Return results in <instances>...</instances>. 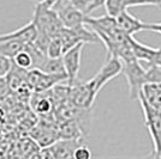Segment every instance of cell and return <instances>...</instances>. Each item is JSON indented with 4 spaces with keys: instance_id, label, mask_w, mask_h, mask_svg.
Here are the masks:
<instances>
[{
    "instance_id": "obj_30",
    "label": "cell",
    "mask_w": 161,
    "mask_h": 159,
    "mask_svg": "<svg viewBox=\"0 0 161 159\" xmlns=\"http://www.w3.org/2000/svg\"><path fill=\"white\" fill-rule=\"evenodd\" d=\"M30 1H34V3H36V4H39V3H43L45 0H30Z\"/></svg>"
},
{
    "instance_id": "obj_27",
    "label": "cell",
    "mask_w": 161,
    "mask_h": 159,
    "mask_svg": "<svg viewBox=\"0 0 161 159\" xmlns=\"http://www.w3.org/2000/svg\"><path fill=\"white\" fill-rule=\"evenodd\" d=\"M8 89H10V87L7 85L6 78H5V77H0V96H4Z\"/></svg>"
},
{
    "instance_id": "obj_2",
    "label": "cell",
    "mask_w": 161,
    "mask_h": 159,
    "mask_svg": "<svg viewBox=\"0 0 161 159\" xmlns=\"http://www.w3.org/2000/svg\"><path fill=\"white\" fill-rule=\"evenodd\" d=\"M33 20L37 27L39 33L46 35L49 38L57 36L64 28L63 22L53 7H46L41 3L34 7Z\"/></svg>"
},
{
    "instance_id": "obj_12",
    "label": "cell",
    "mask_w": 161,
    "mask_h": 159,
    "mask_svg": "<svg viewBox=\"0 0 161 159\" xmlns=\"http://www.w3.org/2000/svg\"><path fill=\"white\" fill-rule=\"evenodd\" d=\"M37 35H39L37 27H36L35 22L31 19L28 24L23 25L22 28L14 30L12 33L0 35V42L7 40H18L29 44V43H33L34 41L37 38Z\"/></svg>"
},
{
    "instance_id": "obj_23",
    "label": "cell",
    "mask_w": 161,
    "mask_h": 159,
    "mask_svg": "<svg viewBox=\"0 0 161 159\" xmlns=\"http://www.w3.org/2000/svg\"><path fill=\"white\" fill-rule=\"evenodd\" d=\"M105 7L108 14L115 17L117 14L124 10V0H105Z\"/></svg>"
},
{
    "instance_id": "obj_26",
    "label": "cell",
    "mask_w": 161,
    "mask_h": 159,
    "mask_svg": "<svg viewBox=\"0 0 161 159\" xmlns=\"http://www.w3.org/2000/svg\"><path fill=\"white\" fill-rule=\"evenodd\" d=\"M71 3H72L78 10H80L82 12H84V13L87 14L88 8H89L90 4H92V0H71Z\"/></svg>"
},
{
    "instance_id": "obj_9",
    "label": "cell",
    "mask_w": 161,
    "mask_h": 159,
    "mask_svg": "<svg viewBox=\"0 0 161 159\" xmlns=\"http://www.w3.org/2000/svg\"><path fill=\"white\" fill-rule=\"evenodd\" d=\"M84 42H80L75 47L70 48L63 54L61 59L65 66V71L67 73V83H74L78 77V72L80 68V56H82V50L84 47Z\"/></svg>"
},
{
    "instance_id": "obj_20",
    "label": "cell",
    "mask_w": 161,
    "mask_h": 159,
    "mask_svg": "<svg viewBox=\"0 0 161 159\" xmlns=\"http://www.w3.org/2000/svg\"><path fill=\"white\" fill-rule=\"evenodd\" d=\"M64 54V49H63V43L59 36H54L51 38L49 43L47 46V55L49 58H61Z\"/></svg>"
},
{
    "instance_id": "obj_25",
    "label": "cell",
    "mask_w": 161,
    "mask_h": 159,
    "mask_svg": "<svg viewBox=\"0 0 161 159\" xmlns=\"http://www.w3.org/2000/svg\"><path fill=\"white\" fill-rule=\"evenodd\" d=\"M90 157H92V152H90L89 147L84 144H80L74 153V158L76 159H89Z\"/></svg>"
},
{
    "instance_id": "obj_17",
    "label": "cell",
    "mask_w": 161,
    "mask_h": 159,
    "mask_svg": "<svg viewBox=\"0 0 161 159\" xmlns=\"http://www.w3.org/2000/svg\"><path fill=\"white\" fill-rule=\"evenodd\" d=\"M27 48V43L18 40H7L0 42V54L14 59L16 54L24 50Z\"/></svg>"
},
{
    "instance_id": "obj_15",
    "label": "cell",
    "mask_w": 161,
    "mask_h": 159,
    "mask_svg": "<svg viewBox=\"0 0 161 159\" xmlns=\"http://www.w3.org/2000/svg\"><path fill=\"white\" fill-rule=\"evenodd\" d=\"M140 95L150 105L161 114V83H147Z\"/></svg>"
},
{
    "instance_id": "obj_13",
    "label": "cell",
    "mask_w": 161,
    "mask_h": 159,
    "mask_svg": "<svg viewBox=\"0 0 161 159\" xmlns=\"http://www.w3.org/2000/svg\"><path fill=\"white\" fill-rule=\"evenodd\" d=\"M55 129L59 139H78L82 140L84 134L80 125L74 120H57Z\"/></svg>"
},
{
    "instance_id": "obj_6",
    "label": "cell",
    "mask_w": 161,
    "mask_h": 159,
    "mask_svg": "<svg viewBox=\"0 0 161 159\" xmlns=\"http://www.w3.org/2000/svg\"><path fill=\"white\" fill-rule=\"evenodd\" d=\"M120 73H123V62H121V60L119 58H117V56H107L106 62L99 69V72L90 79V83L96 89V91L100 92L101 89L105 86L109 80L115 78Z\"/></svg>"
},
{
    "instance_id": "obj_8",
    "label": "cell",
    "mask_w": 161,
    "mask_h": 159,
    "mask_svg": "<svg viewBox=\"0 0 161 159\" xmlns=\"http://www.w3.org/2000/svg\"><path fill=\"white\" fill-rule=\"evenodd\" d=\"M53 8L65 28H76L84 24V18L87 14L75 6L71 0H58Z\"/></svg>"
},
{
    "instance_id": "obj_1",
    "label": "cell",
    "mask_w": 161,
    "mask_h": 159,
    "mask_svg": "<svg viewBox=\"0 0 161 159\" xmlns=\"http://www.w3.org/2000/svg\"><path fill=\"white\" fill-rule=\"evenodd\" d=\"M120 60L123 62V73H124L129 84L130 98L138 100L144 84H147L146 69L142 67V65L140 64L141 61L135 56L134 53L121 58Z\"/></svg>"
},
{
    "instance_id": "obj_29",
    "label": "cell",
    "mask_w": 161,
    "mask_h": 159,
    "mask_svg": "<svg viewBox=\"0 0 161 159\" xmlns=\"http://www.w3.org/2000/svg\"><path fill=\"white\" fill-rule=\"evenodd\" d=\"M5 117V114H4V110L0 108V122H3V120Z\"/></svg>"
},
{
    "instance_id": "obj_7",
    "label": "cell",
    "mask_w": 161,
    "mask_h": 159,
    "mask_svg": "<svg viewBox=\"0 0 161 159\" xmlns=\"http://www.w3.org/2000/svg\"><path fill=\"white\" fill-rule=\"evenodd\" d=\"M80 144H83V141L78 139H59L57 140L52 146L43 147L41 150V158H74L75 151Z\"/></svg>"
},
{
    "instance_id": "obj_3",
    "label": "cell",
    "mask_w": 161,
    "mask_h": 159,
    "mask_svg": "<svg viewBox=\"0 0 161 159\" xmlns=\"http://www.w3.org/2000/svg\"><path fill=\"white\" fill-rule=\"evenodd\" d=\"M138 100L141 103V108L143 110L146 126L148 132L150 134V138L154 145L153 150V157L154 158H161V114L155 110L153 106L143 98V96L140 95Z\"/></svg>"
},
{
    "instance_id": "obj_24",
    "label": "cell",
    "mask_w": 161,
    "mask_h": 159,
    "mask_svg": "<svg viewBox=\"0 0 161 159\" xmlns=\"http://www.w3.org/2000/svg\"><path fill=\"white\" fill-rule=\"evenodd\" d=\"M12 64H14L12 59L0 54V77H6L12 67Z\"/></svg>"
},
{
    "instance_id": "obj_16",
    "label": "cell",
    "mask_w": 161,
    "mask_h": 159,
    "mask_svg": "<svg viewBox=\"0 0 161 159\" xmlns=\"http://www.w3.org/2000/svg\"><path fill=\"white\" fill-rule=\"evenodd\" d=\"M27 74L28 69H24L22 67L17 66L16 64H12V67H11L10 72L7 73V75L5 77L8 87L11 90L17 91L22 86L27 85Z\"/></svg>"
},
{
    "instance_id": "obj_22",
    "label": "cell",
    "mask_w": 161,
    "mask_h": 159,
    "mask_svg": "<svg viewBox=\"0 0 161 159\" xmlns=\"http://www.w3.org/2000/svg\"><path fill=\"white\" fill-rule=\"evenodd\" d=\"M135 6H155L161 8V0H124V7Z\"/></svg>"
},
{
    "instance_id": "obj_14",
    "label": "cell",
    "mask_w": 161,
    "mask_h": 159,
    "mask_svg": "<svg viewBox=\"0 0 161 159\" xmlns=\"http://www.w3.org/2000/svg\"><path fill=\"white\" fill-rule=\"evenodd\" d=\"M131 48H132V52L137 59L140 61H144L149 65L156 62L159 53H160V49H155V48L146 46L143 43H140L138 41L135 40L134 37H131Z\"/></svg>"
},
{
    "instance_id": "obj_19",
    "label": "cell",
    "mask_w": 161,
    "mask_h": 159,
    "mask_svg": "<svg viewBox=\"0 0 161 159\" xmlns=\"http://www.w3.org/2000/svg\"><path fill=\"white\" fill-rule=\"evenodd\" d=\"M12 61H14V64H16L17 66L22 67L24 69H30L34 66L33 56H31V54H30V52L28 50L27 48L24 50L19 52L18 54H16V56L12 59Z\"/></svg>"
},
{
    "instance_id": "obj_11",
    "label": "cell",
    "mask_w": 161,
    "mask_h": 159,
    "mask_svg": "<svg viewBox=\"0 0 161 159\" xmlns=\"http://www.w3.org/2000/svg\"><path fill=\"white\" fill-rule=\"evenodd\" d=\"M115 20H117V25L121 31H124L128 35H131V36L141 30H146V28H147V23H143L142 20L137 19L132 14L129 13L128 8L121 10L120 12L115 16Z\"/></svg>"
},
{
    "instance_id": "obj_18",
    "label": "cell",
    "mask_w": 161,
    "mask_h": 159,
    "mask_svg": "<svg viewBox=\"0 0 161 159\" xmlns=\"http://www.w3.org/2000/svg\"><path fill=\"white\" fill-rule=\"evenodd\" d=\"M39 69L47 73H53V74H67L61 58H49V56H47L43 60V62L41 64Z\"/></svg>"
},
{
    "instance_id": "obj_28",
    "label": "cell",
    "mask_w": 161,
    "mask_h": 159,
    "mask_svg": "<svg viewBox=\"0 0 161 159\" xmlns=\"http://www.w3.org/2000/svg\"><path fill=\"white\" fill-rule=\"evenodd\" d=\"M146 30H152L154 33H161V22L160 23H152V24H147Z\"/></svg>"
},
{
    "instance_id": "obj_5",
    "label": "cell",
    "mask_w": 161,
    "mask_h": 159,
    "mask_svg": "<svg viewBox=\"0 0 161 159\" xmlns=\"http://www.w3.org/2000/svg\"><path fill=\"white\" fill-rule=\"evenodd\" d=\"M70 84V97L69 100L76 105L82 108H92L95 102V98L97 96L96 89L93 86L90 80L88 81H80L76 79L74 83Z\"/></svg>"
},
{
    "instance_id": "obj_21",
    "label": "cell",
    "mask_w": 161,
    "mask_h": 159,
    "mask_svg": "<svg viewBox=\"0 0 161 159\" xmlns=\"http://www.w3.org/2000/svg\"><path fill=\"white\" fill-rule=\"evenodd\" d=\"M147 83H161V65L152 64L146 69Z\"/></svg>"
},
{
    "instance_id": "obj_4",
    "label": "cell",
    "mask_w": 161,
    "mask_h": 159,
    "mask_svg": "<svg viewBox=\"0 0 161 159\" xmlns=\"http://www.w3.org/2000/svg\"><path fill=\"white\" fill-rule=\"evenodd\" d=\"M67 74H53L41 71L39 68L28 69L27 85L35 92H43L51 90L59 83L67 81Z\"/></svg>"
},
{
    "instance_id": "obj_10",
    "label": "cell",
    "mask_w": 161,
    "mask_h": 159,
    "mask_svg": "<svg viewBox=\"0 0 161 159\" xmlns=\"http://www.w3.org/2000/svg\"><path fill=\"white\" fill-rule=\"evenodd\" d=\"M30 136L35 140L36 145L41 148L52 146L57 140H59L55 126H51L43 122H40L37 126L33 127Z\"/></svg>"
}]
</instances>
